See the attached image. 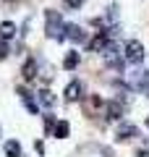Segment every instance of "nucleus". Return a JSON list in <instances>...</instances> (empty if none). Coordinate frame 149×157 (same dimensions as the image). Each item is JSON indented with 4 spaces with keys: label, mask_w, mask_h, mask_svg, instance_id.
Listing matches in <instances>:
<instances>
[{
    "label": "nucleus",
    "mask_w": 149,
    "mask_h": 157,
    "mask_svg": "<svg viewBox=\"0 0 149 157\" xmlns=\"http://www.w3.org/2000/svg\"><path fill=\"white\" fill-rule=\"evenodd\" d=\"M63 29H66V24H63L60 13L58 11H47L44 13V34L52 39H63Z\"/></svg>",
    "instance_id": "1"
},
{
    "label": "nucleus",
    "mask_w": 149,
    "mask_h": 157,
    "mask_svg": "<svg viewBox=\"0 0 149 157\" xmlns=\"http://www.w3.org/2000/svg\"><path fill=\"white\" fill-rule=\"evenodd\" d=\"M107 18H118V6H110V8H107Z\"/></svg>",
    "instance_id": "16"
},
{
    "label": "nucleus",
    "mask_w": 149,
    "mask_h": 157,
    "mask_svg": "<svg viewBox=\"0 0 149 157\" xmlns=\"http://www.w3.org/2000/svg\"><path fill=\"white\" fill-rule=\"evenodd\" d=\"M81 3L84 0H66V6H71V8H81Z\"/></svg>",
    "instance_id": "17"
},
{
    "label": "nucleus",
    "mask_w": 149,
    "mask_h": 157,
    "mask_svg": "<svg viewBox=\"0 0 149 157\" xmlns=\"http://www.w3.org/2000/svg\"><path fill=\"white\" fill-rule=\"evenodd\" d=\"M6 157H21V144L16 139L6 141Z\"/></svg>",
    "instance_id": "9"
},
{
    "label": "nucleus",
    "mask_w": 149,
    "mask_h": 157,
    "mask_svg": "<svg viewBox=\"0 0 149 157\" xmlns=\"http://www.w3.org/2000/svg\"><path fill=\"white\" fill-rule=\"evenodd\" d=\"M147 126H149V118H147Z\"/></svg>",
    "instance_id": "19"
},
{
    "label": "nucleus",
    "mask_w": 149,
    "mask_h": 157,
    "mask_svg": "<svg viewBox=\"0 0 149 157\" xmlns=\"http://www.w3.org/2000/svg\"><path fill=\"white\" fill-rule=\"evenodd\" d=\"M133 136H139V128L133 123H120L118 126V139H133Z\"/></svg>",
    "instance_id": "5"
},
{
    "label": "nucleus",
    "mask_w": 149,
    "mask_h": 157,
    "mask_svg": "<svg viewBox=\"0 0 149 157\" xmlns=\"http://www.w3.org/2000/svg\"><path fill=\"white\" fill-rule=\"evenodd\" d=\"M78 66V52H68V55H66V60H63V68H66V71H73V68H76Z\"/></svg>",
    "instance_id": "12"
},
{
    "label": "nucleus",
    "mask_w": 149,
    "mask_h": 157,
    "mask_svg": "<svg viewBox=\"0 0 149 157\" xmlns=\"http://www.w3.org/2000/svg\"><path fill=\"white\" fill-rule=\"evenodd\" d=\"M144 55H147V52H144V45L141 42H139V39H131V42H128L126 45V60L128 63H133V66H139V63L144 60Z\"/></svg>",
    "instance_id": "2"
},
{
    "label": "nucleus",
    "mask_w": 149,
    "mask_h": 157,
    "mask_svg": "<svg viewBox=\"0 0 149 157\" xmlns=\"http://www.w3.org/2000/svg\"><path fill=\"white\" fill-rule=\"evenodd\" d=\"M107 113H110L107 118H120V105H110V107H107Z\"/></svg>",
    "instance_id": "14"
},
{
    "label": "nucleus",
    "mask_w": 149,
    "mask_h": 157,
    "mask_svg": "<svg viewBox=\"0 0 149 157\" xmlns=\"http://www.w3.org/2000/svg\"><path fill=\"white\" fill-rule=\"evenodd\" d=\"M136 157H149V152H147V149H141V152H139Z\"/></svg>",
    "instance_id": "18"
},
{
    "label": "nucleus",
    "mask_w": 149,
    "mask_h": 157,
    "mask_svg": "<svg viewBox=\"0 0 149 157\" xmlns=\"http://www.w3.org/2000/svg\"><path fill=\"white\" fill-rule=\"evenodd\" d=\"M0 37L6 39V42L13 39V37H16V24H13V21H3V24H0Z\"/></svg>",
    "instance_id": "6"
},
{
    "label": "nucleus",
    "mask_w": 149,
    "mask_h": 157,
    "mask_svg": "<svg viewBox=\"0 0 149 157\" xmlns=\"http://www.w3.org/2000/svg\"><path fill=\"white\" fill-rule=\"evenodd\" d=\"M63 39H71V42H86V32H84L78 24H66V29H63Z\"/></svg>",
    "instance_id": "3"
},
{
    "label": "nucleus",
    "mask_w": 149,
    "mask_h": 157,
    "mask_svg": "<svg viewBox=\"0 0 149 157\" xmlns=\"http://www.w3.org/2000/svg\"><path fill=\"white\" fill-rule=\"evenodd\" d=\"M8 52H11V47H8V42H6V39H0V58H6Z\"/></svg>",
    "instance_id": "15"
},
{
    "label": "nucleus",
    "mask_w": 149,
    "mask_h": 157,
    "mask_svg": "<svg viewBox=\"0 0 149 157\" xmlns=\"http://www.w3.org/2000/svg\"><path fill=\"white\" fill-rule=\"evenodd\" d=\"M18 94H21V102L26 105V110H29V113H37V110H39V107H37V102L32 100V94H29L26 89H18Z\"/></svg>",
    "instance_id": "8"
},
{
    "label": "nucleus",
    "mask_w": 149,
    "mask_h": 157,
    "mask_svg": "<svg viewBox=\"0 0 149 157\" xmlns=\"http://www.w3.org/2000/svg\"><path fill=\"white\" fill-rule=\"evenodd\" d=\"M68 131H71V126H68L66 121H58V123H55V134H52V136H55V139H66Z\"/></svg>",
    "instance_id": "11"
},
{
    "label": "nucleus",
    "mask_w": 149,
    "mask_h": 157,
    "mask_svg": "<svg viewBox=\"0 0 149 157\" xmlns=\"http://www.w3.org/2000/svg\"><path fill=\"white\" fill-rule=\"evenodd\" d=\"M34 76H37V60L29 58V60L24 63V78H34Z\"/></svg>",
    "instance_id": "10"
},
{
    "label": "nucleus",
    "mask_w": 149,
    "mask_h": 157,
    "mask_svg": "<svg viewBox=\"0 0 149 157\" xmlns=\"http://www.w3.org/2000/svg\"><path fill=\"white\" fill-rule=\"evenodd\" d=\"M63 97H66V102L81 100V84H78V81H68L66 89H63Z\"/></svg>",
    "instance_id": "4"
},
{
    "label": "nucleus",
    "mask_w": 149,
    "mask_h": 157,
    "mask_svg": "<svg viewBox=\"0 0 149 157\" xmlns=\"http://www.w3.org/2000/svg\"><path fill=\"white\" fill-rule=\"evenodd\" d=\"M136 86L139 89H149V71H141L136 76Z\"/></svg>",
    "instance_id": "13"
},
{
    "label": "nucleus",
    "mask_w": 149,
    "mask_h": 157,
    "mask_svg": "<svg viewBox=\"0 0 149 157\" xmlns=\"http://www.w3.org/2000/svg\"><path fill=\"white\" fill-rule=\"evenodd\" d=\"M37 100H39V105H42V107H52V105H55V97H52V92H50V89L37 92Z\"/></svg>",
    "instance_id": "7"
}]
</instances>
